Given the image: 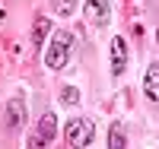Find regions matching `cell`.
<instances>
[{"label":"cell","instance_id":"cell-6","mask_svg":"<svg viewBox=\"0 0 159 149\" xmlns=\"http://www.w3.org/2000/svg\"><path fill=\"white\" fill-rule=\"evenodd\" d=\"M143 95L153 108H159V64L147 67V76H143Z\"/></svg>","mask_w":159,"mask_h":149},{"label":"cell","instance_id":"cell-5","mask_svg":"<svg viewBox=\"0 0 159 149\" xmlns=\"http://www.w3.org/2000/svg\"><path fill=\"white\" fill-rule=\"evenodd\" d=\"M127 70V42L121 35L111 38V76H121Z\"/></svg>","mask_w":159,"mask_h":149},{"label":"cell","instance_id":"cell-10","mask_svg":"<svg viewBox=\"0 0 159 149\" xmlns=\"http://www.w3.org/2000/svg\"><path fill=\"white\" fill-rule=\"evenodd\" d=\"M51 7H54L57 16H70V13L76 10V0H51Z\"/></svg>","mask_w":159,"mask_h":149},{"label":"cell","instance_id":"cell-3","mask_svg":"<svg viewBox=\"0 0 159 149\" xmlns=\"http://www.w3.org/2000/svg\"><path fill=\"white\" fill-rule=\"evenodd\" d=\"M83 10H86L89 25H96V29L108 25V19H111V7H108V0H86Z\"/></svg>","mask_w":159,"mask_h":149},{"label":"cell","instance_id":"cell-2","mask_svg":"<svg viewBox=\"0 0 159 149\" xmlns=\"http://www.w3.org/2000/svg\"><path fill=\"white\" fill-rule=\"evenodd\" d=\"M92 137H96V127H92L89 117H70L67 127H64V140H67V146H73V149L89 146Z\"/></svg>","mask_w":159,"mask_h":149},{"label":"cell","instance_id":"cell-8","mask_svg":"<svg viewBox=\"0 0 159 149\" xmlns=\"http://www.w3.org/2000/svg\"><path fill=\"white\" fill-rule=\"evenodd\" d=\"M48 32H51V22H48V16H35V32H32V42H35V48H42V45H45Z\"/></svg>","mask_w":159,"mask_h":149},{"label":"cell","instance_id":"cell-12","mask_svg":"<svg viewBox=\"0 0 159 149\" xmlns=\"http://www.w3.org/2000/svg\"><path fill=\"white\" fill-rule=\"evenodd\" d=\"M156 38H159V32H156Z\"/></svg>","mask_w":159,"mask_h":149},{"label":"cell","instance_id":"cell-4","mask_svg":"<svg viewBox=\"0 0 159 149\" xmlns=\"http://www.w3.org/2000/svg\"><path fill=\"white\" fill-rule=\"evenodd\" d=\"M54 133H57V117L48 111V114H42V121H38V133L29 140V146H48L54 140Z\"/></svg>","mask_w":159,"mask_h":149},{"label":"cell","instance_id":"cell-1","mask_svg":"<svg viewBox=\"0 0 159 149\" xmlns=\"http://www.w3.org/2000/svg\"><path fill=\"white\" fill-rule=\"evenodd\" d=\"M73 54V35L67 29H57L54 35H51V42L45 48V67L48 70H64Z\"/></svg>","mask_w":159,"mask_h":149},{"label":"cell","instance_id":"cell-7","mask_svg":"<svg viewBox=\"0 0 159 149\" xmlns=\"http://www.w3.org/2000/svg\"><path fill=\"white\" fill-rule=\"evenodd\" d=\"M22 121H25V102L22 99H10V105H7V130L16 133L22 127Z\"/></svg>","mask_w":159,"mask_h":149},{"label":"cell","instance_id":"cell-9","mask_svg":"<svg viewBox=\"0 0 159 149\" xmlns=\"http://www.w3.org/2000/svg\"><path fill=\"white\" fill-rule=\"evenodd\" d=\"M108 146H111V149H124V146H127V137H124V127H121V124H111V130H108Z\"/></svg>","mask_w":159,"mask_h":149},{"label":"cell","instance_id":"cell-11","mask_svg":"<svg viewBox=\"0 0 159 149\" xmlns=\"http://www.w3.org/2000/svg\"><path fill=\"white\" fill-rule=\"evenodd\" d=\"M61 102H64V105H76V102H80V92H76L73 86H67V89L61 92Z\"/></svg>","mask_w":159,"mask_h":149}]
</instances>
